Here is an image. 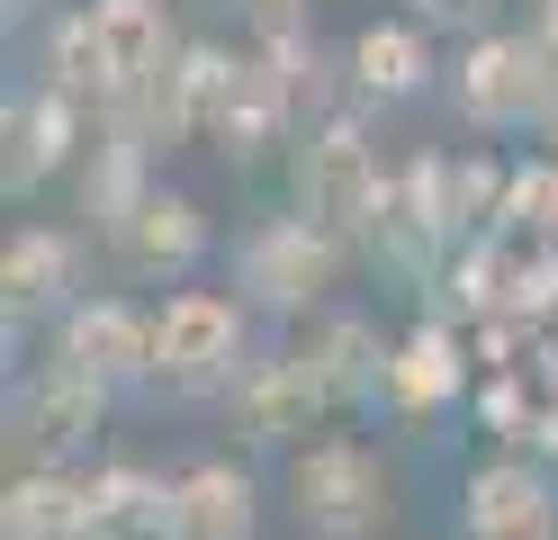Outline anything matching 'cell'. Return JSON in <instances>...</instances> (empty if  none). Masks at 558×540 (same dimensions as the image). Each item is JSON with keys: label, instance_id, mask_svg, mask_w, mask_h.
Returning <instances> with one entry per match:
<instances>
[{"label": "cell", "instance_id": "5bb4252c", "mask_svg": "<svg viewBox=\"0 0 558 540\" xmlns=\"http://www.w3.org/2000/svg\"><path fill=\"white\" fill-rule=\"evenodd\" d=\"M90 46H99V118L145 82V72L181 46L162 0H90Z\"/></svg>", "mask_w": 558, "mask_h": 540}, {"label": "cell", "instance_id": "603a6c76", "mask_svg": "<svg viewBox=\"0 0 558 540\" xmlns=\"http://www.w3.org/2000/svg\"><path fill=\"white\" fill-rule=\"evenodd\" d=\"M0 10H10V19H27V10H37V0H0Z\"/></svg>", "mask_w": 558, "mask_h": 540}, {"label": "cell", "instance_id": "30bf717a", "mask_svg": "<svg viewBox=\"0 0 558 540\" xmlns=\"http://www.w3.org/2000/svg\"><path fill=\"white\" fill-rule=\"evenodd\" d=\"M460 514H469V540H558V487L541 459L513 451V459L469 468Z\"/></svg>", "mask_w": 558, "mask_h": 540}, {"label": "cell", "instance_id": "277c9868", "mask_svg": "<svg viewBox=\"0 0 558 540\" xmlns=\"http://www.w3.org/2000/svg\"><path fill=\"white\" fill-rule=\"evenodd\" d=\"M289 514H298V531H316V540L378 531V514H388V468H378V451L361 442V432L298 442L289 451Z\"/></svg>", "mask_w": 558, "mask_h": 540}, {"label": "cell", "instance_id": "ac0fdd59", "mask_svg": "<svg viewBox=\"0 0 558 540\" xmlns=\"http://www.w3.org/2000/svg\"><path fill=\"white\" fill-rule=\"evenodd\" d=\"M306 351H316V370H325V387H333V415H342V406H378V396H388L397 343L378 334L369 315H325L316 334H306Z\"/></svg>", "mask_w": 558, "mask_h": 540}, {"label": "cell", "instance_id": "ffe728a7", "mask_svg": "<svg viewBox=\"0 0 558 540\" xmlns=\"http://www.w3.org/2000/svg\"><path fill=\"white\" fill-rule=\"evenodd\" d=\"M154 199V154L135 135H118V127H99V144L82 154V216L99 235H118L135 207Z\"/></svg>", "mask_w": 558, "mask_h": 540}, {"label": "cell", "instance_id": "4fadbf2b", "mask_svg": "<svg viewBox=\"0 0 558 540\" xmlns=\"http://www.w3.org/2000/svg\"><path fill=\"white\" fill-rule=\"evenodd\" d=\"M109 243H118V262H126L135 279H190V271L207 262V207H198L190 190H162V180H154V199L135 207Z\"/></svg>", "mask_w": 558, "mask_h": 540}, {"label": "cell", "instance_id": "2e32d148", "mask_svg": "<svg viewBox=\"0 0 558 540\" xmlns=\"http://www.w3.org/2000/svg\"><path fill=\"white\" fill-rule=\"evenodd\" d=\"M0 540H99V495L82 468H19L0 495Z\"/></svg>", "mask_w": 558, "mask_h": 540}, {"label": "cell", "instance_id": "e0dca14e", "mask_svg": "<svg viewBox=\"0 0 558 540\" xmlns=\"http://www.w3.org/2000/svg\"><path fill=\"white\" fill-rule=\"evenodd\" d=\"M162 540H253V478L234 459H198L171 478Z\"/></svg>", "mask_w": 558, "mask_h": 540}, {"label": "cell", "instance_id": "8992f818", "mask_svg": "<svg viewBox=\"0 0 558 540\" xmlns=\"http://www.w3.org/2000/svg\"><path fill=\"white\" fill-rule=\"evenodd\" d=\"M99 423H109V387L82 379L73 360H37V379L10 396V451H19V468H73L99 442Z\"/></svg>", "mask_w": 558, "mask_h": 540}, {"label": "cell", "instance_id": "9c48e42d", "mask_svg": "<svg viewBox=\"0 0 558 540\" xmlns=\"http://www.w3.org/2000/svg\"><path fill=\"white\" fill-rule=\"evenodd\" d=\"M234 423H243V442H298V432H316L325 415H333V387H325V370H316V351H270V360H253L234 387Z\"/></svg>", "mask_w": 558, "mask_h": 540}, {"label": "cell", "instance_id": "44dd1931", "mask_svg": "<svg viewBox=\"0 0 558 540\" xmlns=\"http://www.w3.org/2000/svg\"><path fill=\"white\" fill-rule=\"evenodd\" d=\"M90 495H99V540H162L171 514V478L145 459H99L90 468Z\"/></svg>", "mask_w": 558, "mask_h": 540}, {"label": "cell", "instance_id": "7402d4cb", "mask_svg": "<svg viewBox=\"0 0 558 540\" xmlns=\"http://www.w3.org/2000/svg\"><path fill=\"white\" fill-rule=\"evenodd\" d=\"M414 19L424 27H460V36H486L505 19V0H414Z\"/></svg>", "mask_w": 558, "mask_h": 540}, {"label": "cell", "instance_id": "5b68a950", "mask_svg": "<svg viewBox=\"0 0 558 540\" xmlns=\"http://www.w3.org/2000/svg\"><path fill=\"white\" fill-rule=\"evenodd\" d=\"M243 370H253L243 360V298H226V288H171L154 315V387L162 396H217Z\"/></svg>", "mask_w": 558, "mask_h": 540}, {"label": "cell", "instance_id": "9a60e30c", "mask_svg": "<svg viewBox=\"0 0 558 540\" xmlns=\"http://www.w3.org/2000/svg\"><path fill=\"white\" fill-rule=\"evenodd\" d=\"M342 72H352V99L361 108H397V99H414V91H433V36H424V19H369L352 46H342Z\"/></svg>", "mask_w": 558, "mask_h": 540}, {"label": "cell", "instance_id": "7c38bea8", "mask_svg": "<svg viewBox=\"0 0 558 540\" xmlns=\"http://www.w3.org/2000/svg\"><path fill=\"white\" fill-rule=\"evenodd\" d=\"M289 127H298V91H289V72H279L262 46H253V55H234V82H226V99H217V127H207V144H217L226 163H262Z\"/></svg>", "mask_w": 558, "mask_h": 540}, {"label": "cell", "instance_id": "3957f363", "mask_svg": "<svg viewBox=\"0 0 558 540\" xmlns=\"http://www.w3.org/2000/svg\"><path fill=\"white\" fill-rule=\"evenodd\" d=\"M289 180H298V216H316V226L342 235V243H369L378 207H388V171H378V154H369V135H361L352 108H333V118L306 127Z\"/></svg>", "mask_w": 558, "mask_h": 540}, {"label": "cell", "instance_id": "52a82bcc", "mask_svg": "<svg viewBox=\"0 0 558 540\" xmlns=\"http://www.w3.org/2000/svg\"><path fill=\"white\" fill-rule=\"evenodd\" d=\"M82 144H90V108H82L73 91L37 82L27 99L0 108V190H10V199H37L46 180L82 154Z\"/></svg>", "mask_w": 558, "mask_h": 540}, {"label": "cell", "instance_id": "ba28073f", "mask_svg": "<svg viewBox=\"0 0 558 540\" xmlns=\"http://www.w3.org/2000/svg\"><path fill=\"white\" fill-rule=\"evenodd\" d=\"M54 360H73L99 387H154V315L126 298H82L73 315H54Z\"/></svg>", "mask_w": 558, "mask_h": 540}, {"label": "cell", "instance_id": "7a4b0ae2", "mask_svg": "<svg viewBox=\"0 0 558 540\" xmlns=\"http://www.w3.org/2000/svg\"><path fill=\"white\" fill-rule=\"evenodd\" d=\"M342 262H352V243L325 235L316 216H262V226L234 243V288H243V307H262V315H316L342 288Z\"/></svg>", "mask_w": 558, "mask_h": 540}, {"label": "cell", "instance_id": "6da1fadb", "mask_svg": "<svg viewBox=\"0 0 558 540\" xmlns=\"http://www.w3.org/2000/svg\"><path fill=\"white\" fill-rule=\"evenodd\" d=\"M450 108L460 127L477 135H522V127H549L558 118V72L541 55L532 27H486L469 36V55L450 63Z\"/></svg>", "mask_w": 558, "mask_h": 540}, {"label": "cell", "instance_id": "8fae6325", "mask_svg": "<svg viewBox=\"0 0 558 540\" xmlns=\"http://www.w3.org/2000/svg\"><path fill=\"white\" fill-rule=\"evenodd\" d=\"M82 307V235L63 226H19L0 252V315L37 324V315H73Z\"/></svg>", "mask_w": 558, "mask_h": 540}, {"label": "cell", "instance_id": "d6986e66", "mask_svg": "<svg viewBox=\"0 0 558 540\" xmlns=\"http://www.w3.org/2000/svg\"><path fill=\"white\" fill-rule=\"evenodd\" d=\"M460 387H469V343L450 324H414L388 360V406L397 415H441Z\"/></svg>", "mask_w": 558, "mask_h": 540}]
</instances>
